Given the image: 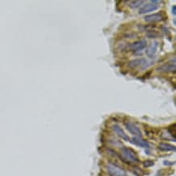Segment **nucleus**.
<instances>
[{"instance_id": "f257e3e1", "label": "nucleus", "mask_w": 176, "mask_h": 176, "mask_svg": "<svg viewBox=\"0 0 176 176\" xmlns=\"http://www.w3.org/2000/svg\"><path fill=\"white\" fill-rule=\"evenodd\" d=\"M119 157L124 162L128 164H137L140 162V159L136 153L133 149H131V148H122L121 156H119Z\"/></svg>"}, {"instance_id": "f03ea898", "label": "nucleus", "mask_w": 176, "mask_h": 176, "mask_svg": "<svg viewBox=\"0 0 176 176\" xmlns=\"http://www.w3.org/2000/svg\"><path fill=\"white\" fill-rule=\"evenodd\" d=\"M107 171L111 176H127L126 171L113 163L107 165Z\"/></svg>"}, {"instance_id": "7ed1b4c3", "label": "nucleus", "mask_w": 176, "mask_h": 176, "mask_svg": "<svg viewBox=\"0 0 176 176\" xmlns=\"http://www.w3.org/2000/svg\"><path fill=\"white\" fill-rule=\"evenodd\" d=\"M157 3H158L157 1H151L150 3L144 5L141 8H140L139 14H146V13L151 12L157 10L159 8L158 4H157Z\"/></svg>"}, {"instance_id": "20e7f679", "label": "nucleus", "mask_w": 176, "mask_h": 176, "mask_svg": "<svg viewBox=\"0 0 176 176\" xmlns=\"http://www.w3.org/2000/svg\"><path fill=\"white\" fill-rule=\"evenodd\" d=\"M165 18H166V16L163 14L162 12H159L146 16L144 18V21L148 22V23H156V22H161V21H164Z\"/></svg>"}, {"instance_id": "39448f33", "label": "nucleus", "mask_w": 176, "mask_h": 176, "mask_svg": "<svg viewBox=\"0 0 176 176\" xmlns=\"http://www.w3.org/2000/svg\"><path fill=\"white\" fill-rule=\"evenodd\" d=\"M125 127L129 132H131L132 135H135V137H142V132L140 130V128L135 124L131 122H127L125 123Z\"/></svg>"}, {"instance_id": "423d86ee", "label": "nucleus", "mask_w": 176, "mask_h": 176, "mask_svg": "<svg viewBox=\"0 0 176 176\" xmlns=\"http://www.w3.org/2000/svg\"><path fill=\"white\" fill-rule=\"evenodd\" d=\"M146 46H147V41H146V40L141 39V40L136 41L135 42L130 44L129 48L132 51H140V50H143L144 48H146Z\"/></svg>"}, {"instance_id": "0eeeda50", "label": "nucleus", "mask_w": 176, "mask_h": 176, "mask_svg": "<svg viewBox=\"0 0 176 176\" xmlns=\"http://www.w3.org/2000/svg\"><path fill=\"white\" fill-rule=\"evenodd\" d=\"M128 66L131 68H136V67H141L144 69V68L147 67L148 64V61L145 58H136V59L129 62Z\"/></svg>"}, {"instance_id": "6e6552de", "label": "nucleus", "mask_w": 176, "mask_h": 176, "mask_svg": "<svg viewBox=\"0 0 176 176\" xmlns=\"http://www.w3.org/2000/svg\"><path fill=\"white\" fill-rule=\"evenodd\" d=\"M111 128H112V130L115 131V133L117 134V135H118L119 137H120L121 139H123V140H125V141H129V140H130L129 136L125 133V131H123V128L120 127L119 125L115 124V125L112 126Z\"/></svg>"}, {"instance_id": "1a4fd4ad", "label": "nucleus", "mask_w": 176, "mask_h": 176, "mask_svg": "<svg viewBox=\"0 0 176 176\" xmlns=\"http://www.w3.org/2000/svg\"><path fill=\"white\" fill-rule=\"evenodd\" d=\"M158 45H159V43H158L157 41H153V42H152L151 45L148 47L147 50H146V51H145V53L147 54V56H148V57L150 58L153 57L154 54H156V52H157V50L158 48Z\"/></svg>"}, {"instance_id": "9d476101", "label": "nucleus", "mask_w": 176, "mask_h": 176, "mask_svg": "<svg viewBox=\"0 0 176 176\" xmlns=\"http://www.w3.org/2000/svg\"><path fill=\"white\" fill-rule=\"evenodd\" d=\"M131 144H135L136 146H139V147H143V148H148V143L146 140H144L140 137H133L132 139L129 140Z\"/></svg>"}, {"instance_id": "9b49d317", "label": "nucleus", "mask_w": 176, "mask_h": 176, "mask_svg": "<svg viewBox=\"0 0 176 176\" xmlns=\"http://www.w3.org/2000/svg\"><path fill=\"white\" fill-rule=\"evenodd\" d=\"M157 71L160 72H172L175 71V64L172 63H166L162 66H160L157 68Z\"/></svg>"}, {"instance_id": "f8f14e48", "label": "nucleus", "mask_w": 176, "mask_h": 176, "mask_svg": "<svg viewBox=\"0 0 176 176\" xmlns=\"http://www.w3.org/2000/svg\"><path fill=\"white\" fill-rule=\"evenodd\" d=\"M158 148L162 151L169 152V151H175V147L174 145H172L170 144L165 143V142H162L159 144Z\"/></svg>"}, {"instance_id": "ddd939ff", "label": "nucleus", "mask_w": 176, "mask_h": 176, "mask_svg": "<svg viewBox=\"0 0 176 176\" xmlns=\"http://www.w3.org/2000/svg\"><path fill=\"white\" fill-rule=\"evenodd\" d=\"M143 3H144V1H141V0L140 1H139V0H137V1H131V2L129 3V7L132 9L138 8Z\"/></svg>"}, {"instance_id": "4468645a", "label": "nucleus", "mask_w": 176, "mask_h": 176, "mask_svg": "<svg viewBox=\"0 0 176 176\" xmlns=\"http://www.w3.org/2000/svg\"><path fill=\"white\" fill-rule=\"evenodd\" d=\"M153 165H154V162H153V161H152V160H146L145 162H144V163H143L144 167H145V168L153 166Z\"/></svg>"}, {"instance_id": "2eb2a0df", "label": "nucleus", "mask_w": 176, "mask_h": 176, "mask_svg": "<svg viewBox=\"0 0 176 176\" xmlns=\"http://www.w3.org/2000/svg\"><path fill=\"white\" fill-rule=\"evenodd\" d=\"M147 36L148 37H157L159 36V33H157L155 31H149L148 33H147Z\"/></svg>"}, {"instance_id": "dca6fc26", "label": "nucleus", "mask_w": 176, "mask_h": 176, "mask_svg": "<svg viewBox=\"0 0 176 176\" xmlns=\"http://www.w3.org/2000/svg\"><path fill=\"white\" fill-rule=\"evenodd\" d=\"M175 8H176L175 5H174V6L172 7V14H173V16H175V15H176Z\"/></svg>"}]
</instances>
